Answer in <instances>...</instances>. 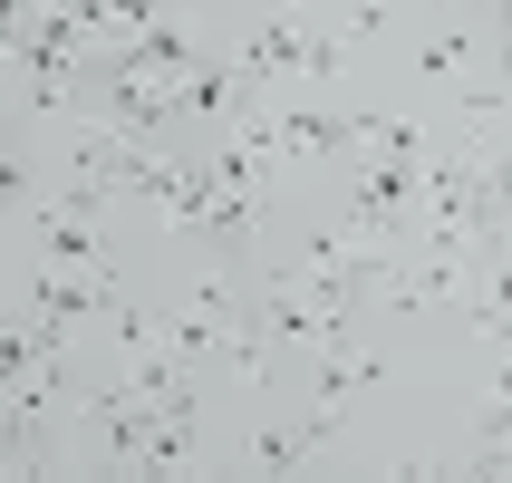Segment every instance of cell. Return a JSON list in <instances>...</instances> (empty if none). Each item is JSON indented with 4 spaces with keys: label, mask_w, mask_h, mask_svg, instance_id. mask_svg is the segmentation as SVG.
<instances>
[{
    "label": "cell",
    "mask_w": 512,
    "mask_h": 483,
    "mask_svg": "<svg viewBox=\"0 0 512 483\" xmlns=\"http://www.w3.org/2000/svg\"><path fill=\"white\" fill-rule=\"evenodd\" d=\"M271 136H281V155H300V165H319V155H339V145H358V116L281 107V116H271Z\"/></svg>",
    "instance_id": "6da1fadb"
},
{
    "label": "cell",
    "mask_w": 512,
    "mask_h": 483,
    "mask_svg": "<svg viewBox=\"0 0 512 483\" xmlns=\"http://www.w3.org/2000/svg\"><path fill=\"white\" fill-rule=\"evenodd\" d=\"M165 87H174V116H223L242 78H232V68H184V78H165Z\"/></svg>",
    "instance_id": "3957f363"
},
{
    "label": "cell",
    "mask_w": 512,
    "mask_h": 483,
    "mask_svg": "<svg viewBox=\"0 0 512 483\" xmlns=\"http://www.w3.org/2000/svg\"><path fill=\"white\" fill-rule=\"evenodd\" d=\"M213 348H232V290L223 281H203L194 310L174 319V358H213Z\"/></svg>",
    "instance_id": "7a4b0ae2"
},
{
    "label": "cell",
    "mask_w": 512,
    "mask_h": 483,
    "mask_svg": "<svg viewBox=\"0 0 512 483\" xmlns=\"http://www.w3.org/2000/svg\"><path fill=\"white\" fill-rule=\"evenodd\" d=\"M464 58H474V39H464V29H445V39H426V49H416V78H455Z\"/></svg>",
    "instance_id": "277c9868"
}]
</instances>
